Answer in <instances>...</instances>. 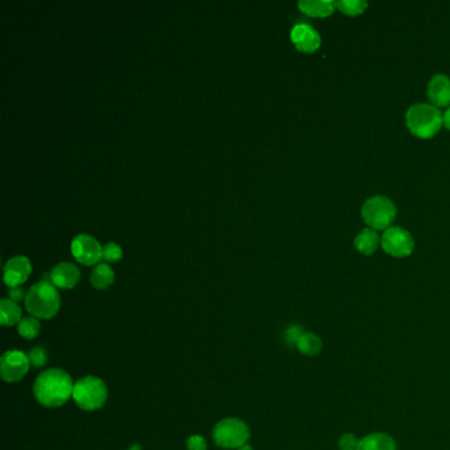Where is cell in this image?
I'll return each instance as SVG.
<instances>
[{
	"mask_svg": "<svg viewBox=\"0 0 450 450\" xmlns=\"http://www.w3.org/2000/svg\"><path fill=\"white\" fill-rule=\"evenodd\" d=\"M74 383L71 375L61 369H49L37 377L34 386L36 400L46 408H58L73 397Z\"/></svg>",
	"mask_w": 450,
	"mask_h": 450,
	"instance_id": "obj_1",
	"label": "cell"
},
{
	"mask_svg": "<svg viewBox=\"0 0 450 450\" xmlns=\"http://www.w3.org/2000/svg\"><path fill=\"white\" fill-rule=\"evenodd\" d=\"M61 307L57 287L51 280H41L32 285L26 296V310L39 319L53 318Z\"/></svg>",
	"mask_w": 450,
	"mask_h": 450,
	"instance_id": "obj_2",
	"label": "cell"
},
{
	"mask_svg": "<svg viewBox=\"0 0 450 450\" xmlns=\"http://www.w3.org/2000/svg\"><path fill=\"white\" fill-rule=\"evenodd\" d=\"M406 127L417 138L429 139L440 131L442 114L439 107L428 103H415L406 114Z\"/></svg>",
	"mask_w": 450,
	"mask_h": 450,
	"instance_id": "obj_3",
	"label": "cell"
},
{
	"mask_svg": "<svg viewBox=\"0 0 450 450\" xmlns=\"http://www.w3.org/2000/svg\"><path fill=\"white\" fill-rule=\"evenodd\" d=\"M107 397L106 383L97 377L88 375L74 383L71 399L83 411H97L105 406Z\"/></svg>",
	"mask_w": 450,
	"mask_h": 450,
	"instance_id": "obj_4",
	"label": "cell"
},
{
	"mask_svg": "<svg viewBox=\"0 0 450 450\" xmlns=\"http://www.w3.org/2000/svg\"><path fill=\"white\" fill-rule=\"evenodd\" d=\"M250 436L251 431L247 423L238 417L223 419L213 431L214 442L223 449H239L247 445Z\"/></svg>",
	"mask_w": 450,
	"mask_h": 450,
	"instance_id": "obj_5",
	"label": "cell"
},
{
	"mask_svg": "<svg viewBox=\"0 0 450 450\" xmlns=\"http://www.w3.org/2000/svg\"><path fill=\"white\" fill-rule=\"evenodd\" d=\"M364 222L374 230H387L397 217V206L384 195H374L362 206Z\"/></svg>",
	"mask_w": 450,
	"mask_h": 450,
	"instance_id": "obj_6",
	"label": "cell"
},
{
	"mask_svg": "<svg viewBox=\"0 0 450 450\" xmlns=\"http://www.w3.org/2000/svg\"><path fill=\"white\" fill-rule=\"evenodd\" d=\"M31 369L28 354L20 350H9L0 358V375L7 383H16L23 379Z\"/></svg>",
	"mask_w": 450,
	"mask_h": 450,
	"instance_id": "obj_7",
	"label": "cell"
},
{
	"mask_svg": "<svg viewBox=\"0 0 450 450\" xmlns=\"http://www.w3.org/2000/svg\"><path fill=\"white\" fill-rule=\"evenodd\" d=\"M382 247L389 255L404 257L412 254L415 248V242L409 231L397 226L384 231L382 237Z\"/></svg>",
	"mask_w": 450,
	"mask_h": 450,
	"instance_id": "obj_8",
	"label": "cell"
},
{
	"mask_svg": "<svg viewBox=\"0 0 450 450\" xmlns=\"http://www.w3.org/2000/svg\"><path fill=\"white\" fill-rule=\"evenodd\" d=\"M71 254L81 265H94L103 257V247L88 234H80L71 242Z\"/></svg>",
	"mask_w": 450,
	"mask_h": 450,
	"instance_id": "obj_9",
	"label": "cell"
},
{
	"mask_svg": "<svg viewBox=\"0 0 450 450\" xmlns=\"http://www.w3.org/2000/svg\"><path fill=\"white\" fill-rule=\"evenodd\" d=\"M32 274V265L27 256H15L4 265V282L9 288L21 287Z\"/></svg>",
	"mask_w": 450,
	"mask_h": 450,
	"instance_id": "obj_10",
	"label": "cell"
},
{
	"mask_svg": "<svg viewBox=\"0 0 450 450\" xmlns=\"http://www.w3.org/2000/svg\"><path fill=\"white\" fill-rule=\"evenodd\" d=\"M291 40L296 48L304 53H313L321 45V37L310 24H296L292 28Z\"/></svg>",
	"mask_w": 450,
	"mask_h": 450,
	"instance_id": "obj_11",
	"label": "cell"
},
{
	"mask_svg": "<svg viewBox=\"0 0 450 450\" xmlns=\"http://www.w3.org/2000/svg\"><path fill=\"white\" fill-rule=\"evenodd\" d=\"M81 279L80 268L73 263H58L51 272V282L57 288L71 290L74 288Z\"/></svg>",
	"mask_w": 450,
	"mask_h": 450,
	"instance_id": "obj_12",
	"label": "cell"
},
{
	"mask_svg": "<svg viewBox=\"0 0 450 450\" xmlns=\"http://www.w3.org/2000/svg\"><path fill=\"white\" fill-rule=\"evenodd\" d=\"M428 97L433 106L444 107L450 105V78L445 74H436L428 83Z\"/></svg>",
	"mask_w": 450,
	"mask_h": 450,
	"instance_id": "obj_13",
	"label": "cell"
},
{
	"mask_svg": "<svg viewBox=\"0 0 450 450\" xmlns=\"http://www.w3.org/2000/svg\"><path fill=\"white\" fill-rule=\"evenodd\" d=\"M299 9L310 16L327 18L334 12L337 3L333 0H300Z\"/></svg>",
	"mask_w": 450,
	"mask_h": 450,
	"instance_id": "obj_14",
	"label": "cell"
},
{
	"mask_svg": "<svg viewBox=\"0 0 450 450\" xmlns=\"http://www.w3.org/2000/svg\"><path fill=\"white\" fill-rule=\"evenodd\" d=\"M357 450H397V442L386 433H371L359 440Z\"/></svg>",
	"mask_w": 450,
	"mask_h": 450,
	"instance_id": "obj_15",
	"label": "cell"
},
{
	"mask_svg": "<svg viewBox=\"0 0 450 450\" xmlns=\"http://www.w3.org/2000/svg\"><path fill=\"white\" fill-rule=\"evenodd\" d=\"M23 312L18 302L11 299H3L0 301V324L3 327H9L19 325L23 319Z\"/></svg>",
	"mask_w": 450,
	"mask_h": 450,
	"instance_id": "obj_16",
	"label": "cell"
},
{
	"mask_svg": "<svg viewBox=\"0 0 450 450\" xmlns=\"http://www.w3.org/2000/svg\"><path fill=\"white\" fill-rule=\"evenodd\" d=\"M357 250L363 255H371L377 251L379 245V235L375 232V230L364 229L357 235L354 242Z\"/></svg>",
	"mask_w": 450,
	"mask_h": 450,
	"instance_id": "obj_17",
	"label": "cell"
},
{
	"mask_svg": "<svg viewBox=\"0 0 450 450\" xmlns=\"http://www.w3.org/2000/svg\"><path fill=\"white\" fill-rule=\"evenodd\" d=\"M115 274L113 268L106 263L98 265L90 276V282L97 290H106L114 282Z\"/></svg>",
	"mask_w": 450,
	"mask_h": 450,
	"instance_id": "obj_18",
	"label": "cell"
},
{
	"mask_svg": "<svg viewBox=\"0 0 450 450\" xmlns=\"http://www.w3.org/2000/svg\"><path fill=\"white\" fill-rule=\"evenodd\" d=\"M296 347L304 355L316 357L322 350V341L315 333H304L300 338V341L297 342Z\"/></svg>",
	"mask_w": 450,
	"mask_h": 450,
	"instance_id": "obj_19",
	"label": "cell"
},
{
	"mask_svg": "<svg viewBox=\"0 0 450 450\" xmlns=\"http://www.w3.org/2000/svg\"><path fill=\"white\" fill-rule=\"evenodd\" d=\"M41 332V322L39 318L24 317L18 325L19 336L23 337L24 339H35L36 337Z\"/></svg>",
	"mask_w": 450,
	"mask_h": 450,
	"instance_id": "obj_20",
	"label": "cell"
},
{
	"mask_svg": "<svg viewBox=\"0 0 450 450\" xmlns=\"http://www.w3.org/2000/svg\"><path fill=\"white\" fill-rule=\"evenodd\" d=\"M367 6L369 4L364 0H339L337 3V7L339 9V11L346 15H350V16L361 15L366 11Z\"/></svg>",
	"mask_w": 450,
	"mask_h": 450,
	"instance_id": "obj_21",
	"label": "cell"
},
{
	"mask_svg": "<svg viewBox=\"0 0 450 450\" xmlns=\"http://www.w3.org/2000/svg\"><path fill=\"white\" fill-rule=\"evenodd\" d=\"M28 358H29L31 366H34L36 369H40V367H44L45 364L48 363V352L41 346H36L29 350Z\"/></svg>",
	"mask_w": 450,
	"mask_h": 450,
	"instance_id": "obj_22",
	"label": "cell"
},
{
	"mask_svg": "<svg viewBox=\"0 0 450 450\" xmlns=\"http://www.w3.org/2000/svg\"><path fill=\"white\" fill-rule=\"evenodd\" d=\"M122 255H123L122 248L114 242H110L103 246V259L106 262H118L122 259Z\"/></svg>",
	"mask_w": 450,
	"mask_h": 450,
	"instance_id": "obj_23",
	"label": "cell"
},
{
	"mask_svg": "<svg viewBox=\"0 0 450 450\" xmlns=\"http://www.w3.org/2000/svg\"><path fill=\"white\" fill-rule=\"evenodd\" d=\"M358 445H359V440L357 439L355 434H352V433H344L339 437V441H338V446L341 450H357Z\"/></svg>",
	"mask_w": 450,
	"mask_h": 450,
	"instance_id": "obj_24",
	"label": "cell"
},
{
	"mask_svg": "<svg viewBox=\"0 0 450 450\" xmlns=\"http://www.w3.org/2000/svg\"><path fill=\"white\" fill-rule=\"evenodd\" d=\"M186 448L188 450H206L208 449V442L200 434H193L186 440Z\"/></svg>",
	"mask_w": 450,
	"mask_h": 450,
	"instance_id": "obj_25",
	"label": "cell"
},
{
	"mask_svg": "<svg viewBox=\"0 0 450 450\" xmlns=\"http://www.w3.org/2000/svg\"><path fill=\"white\" fill-rule=\"evenodd\" d=\"M302 334H304V332H302V329L300 327H288L287 332H285V341H287L288 344L297 346V342L300 341Z\"/></svg>",
	"mask_w": 450,
	"mask_h": 450,
	"instance_id": "obj_26",
	"label": "cell"
},
{
	"mask_svg": "<svg viewBox=\"0 0 450 450\" xmlns=\"http://www.w3.org/2000/svg\"><path fill=\"white\" fill-rule=\"evenodd\" d=\"M9 296L11 300L19 302V301L23 300V299L26 300L27 293L24 292V290H23L21 287H14V288H9Z\"/></svg>",
	"mask_w": 450,
	"mask_h": 450,
	"instance_id": "obj_27",
	"label": "cell"
},
{
	"mask_svg": "<svg viewBox=\"0 0 450 450\" xmlns=\"http://www.w3.org/2000/svg\"><path fill=\"white\" fill-rule=\"evenodd\" d=\"M442 124H444L448 130H450V107L444 113V115H442Z\"/></svg>",
	"mask_w": 450,
	"mask_h": 450,
	"instance_id": "obj_28",
	"label": "cell"
},
{
	"mask_svg": "<svg viewBox=\"0 0 450 450\" xmlns=\"http://www.w3.org/2000/svg\"><path fill=\"white\" fill-rule=\"evenodd\" d=\"M237 450H254V449H252V448H251L250 445H245V446H242V448H239V449H237Z\"/></svg>",
	"mask_w": 450,
	"mask_h": 450,
	"instance_id": "obj_29",
	"label": "cell"
},
{
	"mask_svg": "<svg viewBox=\"0 0 450 450\" xmlns=\"http://www.w3.org/2000/svg\"><path fill=\"white\" fill-rule=\"evenodd\" d=\"M130 450H141L140 446L139 445H133V448Z\"/></svg>",
	"mask_w": 450,
	"mask_h": 450,
	"instance_id": "obj_30",
	"label": "cell"
}]
</instances>
